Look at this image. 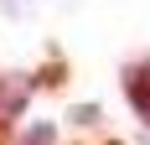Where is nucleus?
<instances>
[{
	"mask_svg": "<svg viewBox=\"0 0 150 145\" xmlns=\"http://www.w3.org/2000/svg\"><path fill=\"white\" fill-rule=\"evenodd\" d=\"M0 145H5V119H0Z\"/></svg>",
	"mask_w": 150,
	"mask_h": 145,
	"instance_id": "obj_3",
	"label": "nucleus"
},
{
	"mask_svg": "<svg viewBox=\"0 0 150 145\" xmlns=\"http://www.w3.org/2000/svg\"><path fill=\"white\" fill-rule=\"evenodd\" d=\"M109 145H119V140H109Z\"/></svg>",
	"mask_w": 150,
	"mask_h": 145,
	"instance_id": "obj_4",
	"label": "nucleus"
},
{
	"mask_svg": "<svg viewBox=\"0 0 150 145\" xmlns=\"http://www.w3.org/2000/svg\"><path fill=\"white\" fill-rule=\"evenodd\" d=\"M124 99H129V109L150 124V57H140V62L124 68Z\"/></svg>",
	"mask_w": 150,
	"mask_h": 145,
	"instance_id": "obj_1",
	"label": "nucleus"
},
{
	"mask_svg": "<svg viewBox=\"0 0 150 145\" xmlns=\"http://www.w3.org/2000/svg\"><path fill=\"white\" fill-rule=\"evenodd\" d=\"M21 145H57V130H52V124H31Z\"/></svg>",
	"mask_w": 150,
	"mask_h": 145,
	"instance_id": "obj_2",
	"label": "nucleus"
}]
</instances>
